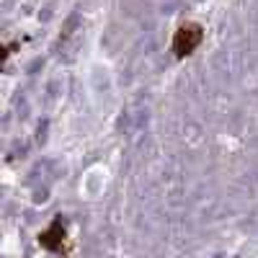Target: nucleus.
<instances>
[{
    "mask_svg": "<svg viewBox=\"0 0 258 258\" xmlns=\"http://www.w3.org/2000/svg\"><path fill=\"white\" fill-rule=\"evenodd\" d=\"M202 41H204V26L197 24V21H186L173 34V54L178 59H183V57L197 52Z\"/></svg>",
    "mask_w": 258,
    "mask_h": 258,
    "instance_id": "1",
    "label": "nucleus"
},
{
    "mask_svg": "<svg viewBox=\"0 0 258 258\" xmlns=\"http://www.w3.org/2000/svg\"><path fill=\"white\" fill-rule=\"evenodd\" d=\"M64 240H68V222H64L62 214H57V217L52 220V225L44 232H39V245L44 250H49V253H62Z\"/></svg>",
    "mask_w": 258,
    "mask_h": 258,
    "instance_id": "2",
    "label": "nucleus"
}]
</instances>
